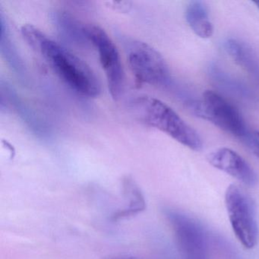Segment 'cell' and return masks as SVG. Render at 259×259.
<instances>
[{"label": "cell", "mask_w": 259, "mask_h": 259, "mask_svg": "<svg viewBox=\"0 0 259 259\" xmlns=\"http://www.w3.org/2000/svg\"><path fill=\"white\" fill-rule=\"evenodd\" d=\"M213 167L229 174L247 186L257 183V174L239 154L230 148H220L207 157Z\"/></svg>", "instance_id": "ba28073f"}, {"label": "cell", "mask_w": 259, "mask_h": 259, "mask_svg": "<svg viewBox=\"0 0 259 259\" xmlns=\"http://www.w3.org/2000/svg\"><path fill=\"white\" fill-rule=\"evenodd\" d=\"M254 4H255V5L257 6V8L259 9V1H257V2H254Z\"/></svg>", "instance_id": "5bb4252c"}, {"label": "cell", "mask_w": 259, "mask_h": 259, "mask_svg": "<svg viewBox=\"0 0 259 259\" xmlns=\"http://www.w3.org/2000/svg\"><path fill=\"white\" fill-rule=\"evenodd\" d=\"M167 218L186 259H205V238L202 228L192 218L169 210Z\"/></svg>", "instance_id": "52a82bcc"}, {"label": "cell", "mask_w": 259, "mask_h": 259, "mask_svg": "<svg viewBox=\"0 0 259 259\" xmlns=\"http://www.w3.org/2000/svg\"><path fill=\"white\" fill-rule=\"evenodd\" d=\"M225 205L235 236L245 248H254L258 238L255 206L242 188L230 185L225 193Z\"/></svg>", "instance_id": "3957f363"}, {"label": "cell", "mask_w": 259, "mask_h": 259, "mask_svg": "<svg viewBox=\"0 0 259 259\" xmlns=\"http://www.w3.org/2000/svg\"><path fill=\"white\" fill-rule=\"evenodd\" d=\"M189 105L194 114L233 136L245 140L249 134L239 111L217 92L206 91L201 101L191 103Z\"/></svg>", "instance_id": "5b68a950"}, {"label": "cell", "mask_w": 259, "mask_h": 259, "mask_svg": "<svg viewBox=\"0 0 259 259\" xmlns=\"http://www.w3.org/2000/svg\"><path fill=\"white\" fill-rule=\"evenodd\" d=\"M128 66L136 82L162 85L169 81L167 65L161 54L148 44L139 40L125 41Z\"/></svg>", "instance_id": "277c9868"}, {"label": "cell", "mask_w": 259, "mask_h": 259, "mask_svg": "<svg viewBox=\"0 0 259 259\" xmlns=\"http://www.w3.org/2000/svg\"><path fill=\"white\" fill-rule=\"evenodd\" d=\"M21 31L27 44L72 90L88 98H95L100 95L101 83L85 62L34 25H24Z\"/></svg>", "instance_id": "6da1fadb"}, {"label": "cell", "mask_w": 259, "mask_h": 259, "mask_svg": "<svg viewBox=\"0 0 259 259\" xmlns=\"http://www.w3.org/2000/svg\"><path fill=\"white\" fill-rule=\"evenodd\" d=\"M59 32L69 41L75 44L89 42L86 34V25H81L73 16L66 12H57L54 16Z\"/></svg>", "instance_id": "30bf717a"}, {"label": "cell", "mask_w": 259, "mask_h": 259, "mask_svg": "<svg viewBox=\"0 0 259 259\" xmlns=\"http://www.w3.org/2000/svg\"><path fill=\"white\" fill-rule=\"evenodd\" d=\"M89 42L98 53L101 67L105 73L109 92L117 101L125 87V74L120 54L114 42L105 31L98 25H86Z\"/></svg>", "instance_id": "8992f818"}, {"label": "cell", "mask_w": 259, "mask_h": 259, "mask_svg": "<svg viewBox=\"0 0 259 259\" xmlns=\"http://www.w3.org/2000/svg\"><path fill=\"white\" fill-rule=\"evenodd\" d=\"M132 110L145 125L163 132L193 151H201L202 141L198 133L188 125L170 107L153 97H138Z\"/></svg>", "instance_id": "7a4b0ae2"}, {"label": "cell", "mask_w": 259, "mask_h": 259, "mask_svg": "<svg viewBox=\"0 0 259 259\" xmlns=\"http://www.w3.org/2000/svg\"><path fill=\"white\" fill-rule=\"evenodd\" d=\"M225 49L236 63L259 78V65L253 57L252 53L245 45L236 40H229L225 44Z\"/></svg>", "instance_id": "8fae6325"}, {"label": "cell", "mask_w": 259, "mask_h": 259, "mask_svg": "<svg viewBox=\"0 0 259 259\" xmlns=\"http://www.w3.org/2000/svg\"><path fill=\"white\" fill-rule=\"evenodd\" d=\"M124 187L126 189L127 195L130 197V205L122 211H119L114 216V219H122L143 210L145 208V201L139 187L135 184V182L130 178L124 180Z\"/></svg>", "instance_id": "7c38bea8"}, {"label": "cell", "mask_w": 259, "mask_h": 259, "mask_svg": "<svg viewBox=\"0 0 259 259\" xmlns=\"http://www.w3.org/2000/svg\"><path fill=\"white\" fill-rule=\"evenodd\" d=\"M186 19L191 29L201 38H209L213 35V25L209 19L208 11L204 3L191 2L186 11Z\"/></svg>", "instance_id": "9c48e42d"}, {"label": "cell", "mask_w": 259, "mask_h": 259, "mask_svg": "<svg viewBox=\"0 0 259 259\" xmlns=\"http://www.w3.org/2000/svg\"><path fill=\"white\" fill-rule=\"evenodd\" d=\"M245 144L251 152L259 157V132L250 133L245 140Z\"/></svg>", "instance_id": "4fadbf2b"}]
</instances>
